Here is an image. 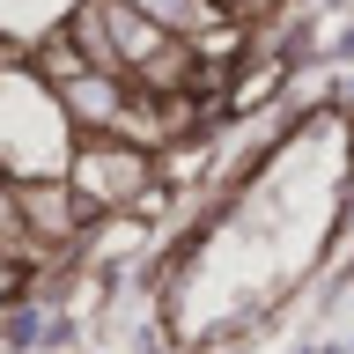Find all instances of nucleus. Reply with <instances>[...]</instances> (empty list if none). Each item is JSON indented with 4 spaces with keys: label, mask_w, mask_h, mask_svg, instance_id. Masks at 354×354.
<instances>
[{
    "label": "nucleus",
    "mask_w": 354,
    "mask_h": 354,
    "mask_svg": "<svg viewBox=\"0 0 354 354\" xmlns=\"http://www.w3.org/2000/svg\"><path fill=\"white\" fill-rule=\"evenodd\" d=\"M133 8H140L155 30H170V37H207V30L229 15L221 0H133Z\"/></svg>",
    "instance_id": "20e7f679"
},
{
    "label": "nucleus",
    "mask_w": 354,
    "mask_h": 354,
    "mask_svg": "<svg viewBox=\"0 0 354 354\" xmlns=\"http://www.w3.org/2000/svg\"><path fill=\"white\" fill-rule=\"evenodd\" d=\"M44 96H52V111L66 118V140H104V133H126L133 82L111 74V66H74V74L52 82Z\"/></svg>",
    "instance_id": "7ed1b4c3"
},
{
    "label": "nucleus",
    "mask_w": 354,
    "mask_h": 354,
    "mask_svg": "<svg viewBox=\"0 0 354 354\" xmlns=\"http://www.w3.org/2000/svg\"><path fill=\"white\" fill-rule=\"evenodd\" d=\"M66 185L96 207V214H133L140 199L155 192V155L126 133H104V140H66Z\"/></svg>",
    "instance_id": "f257e3e1"
},
{
    "label": "nucleus",
    "mask_w": 354,
    "mask_h": 354,
    "mask_svg": "<svg viewBox=\"0 0 354 354\" xmlns=\"http://www.w3.org/2000/svg\"><path fill=\"white\" fill-rule=\"evenodd\" d=\"M15 199H22V229L52 259H82V236L96 229V207L66 185V170H15Z\"/></svg>",
    "instance_id": "f03ea898"
}]
</instances>
